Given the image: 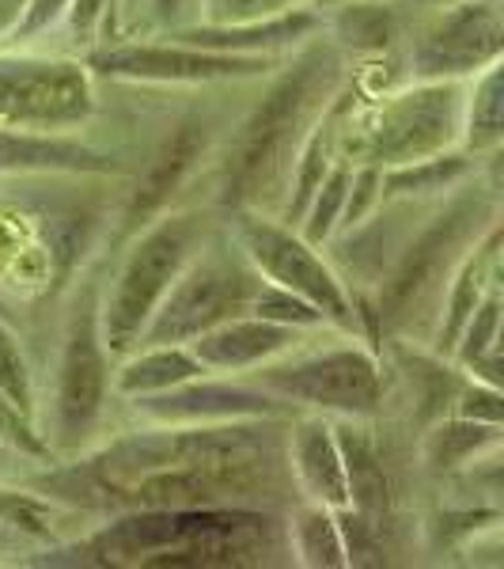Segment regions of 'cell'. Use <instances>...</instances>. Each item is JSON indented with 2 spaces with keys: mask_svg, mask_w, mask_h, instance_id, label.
Masks as SVG:
<instances>
[{
  "mask_svg": "<svg viewBox=\"0 0 504 569\" xmlns=\"http://www.w3.org/2000/svg\"><path fill=\"white\" fill-rule=\"evenodd\" d=\"M95 479L137 509H224L285 490V456L270 429L243 421L160 426L133 433L95 460Z\"/></svg>",
  "mask_w": 504,
  "mask_h": 569,
  "instance_id": "1",
  "label": "cell"
},
{
  "mask_svg": "<svg viewBox=\"0 0 504 569\" xmlns=\"http://www.w3.org/2000/svg\"><path fill=\"white\" fill-rule=\"evenodd\" d=\"M345 88L342 50L311 34L289 69L273 77L259 103L228 133L216 160V201L228 209H262L285 198L289 171L300 144Z\"/></svg>",
  "mask_w": 504,
  "mask_h": 569,
  "instance_id": "2",
  "label": "cell"
},
{
  "mask_svg": "<svg viewBox=\"0 0 504 569\" xmlns=\"http://www.w3.org/2000/svg\"><path fill=\"white\" fill-rule=\"evenodd\" d=\"M466 80H410L350 103L337 130V160L350 168H402L452 152L463 141Z\"/></svg>",
  "mask_w": 504,
  "mask_h": 569,
  "instance_id": "3",
  "label": "cell"
},
{
  "mask_svg": "<svg viewBox=\"0 0 504 569\" xmlns=\"http://www.w3.org/2000/svg\"><path fill=\"white\" fill-rule=\"evenodd\" d=\"M493 224H497L493 190L455 187L447 206L406 236L395 262L375 284V308L369 311L372 327L406 335L421 308H440L452 270Z\"/></svg>",
  "mask_w": 504,
  "mask_h": 569,
  "instance_id": "4",
  "label": "cell"
},
{
  "mask_svg": "<svg viewBox=\"0 0 504 569\" xmlns=\"http://www.w3.org/2000/svg\"><path fill=\"white\" fill-rule=\"evenodd\" d=\"M213 228L216 224L205 209H175L137 228L130 251L110 278L107 297L99 300V327H103L110 357L137 350V338L149 327L152 311L160 308L163 292L171 289L182 266L194 259Z\"/></svg>",
  "mask_w": 504,
  "mask_h": 569,
  "instance_id": "5",
  "label": "cell"
},
{
  "mask_svg": "<svg viewBox=\"0 0 504 569\" xmlns=\"http://www.w3.org/2000/svg\"><path fill=\"white\" fill-rule=\"evenodd\" d=\"M262 284V273L240 251L232 232H209L198 254L179 270L149 327L137 338L141 346H190L198 335L213 330L235 316H251V300Z\"/></svg>",
  "mask_w": 504,
  "mask_h": 569,
  "instance_id": "6",
  "label": "cell"
},
{
  "mask_svg": "<svg viewBox=\"0 0 504 569\" xmlns=\"http://www.w3.org/2000/svg\"><path fill=\"white\" fill-rule=\"evenodd\" d=\"M228 232H232L240 251L251 259L254 270L262 273V281L281 284V289L304 297L308 305L323 311L326 323L342 330H361V305H356L350 284L342 281V273L296 228H289L285 220L265 217L262 209H235V220Z\"/></svg>",
  "mask_w": 504,
  "mask_h": 569,
  "instance_id": "7",
  "label": "cell"
},
{
  "mask_svg": "<svg viewBox=\"0 0 504 569\" xmlns=\"http://www.w3.org/2000/svg\"><path fill=\"white\" fill-rule=\"evenodd\" d=\"M91 114L95 84L84 61L0 50V130L72 133Z\"/></svg>",
  "mask_w": 504,
  "mask_h": 569,
  "instance_id": "8",
  "label": "cell"
},
{
  "mask_svg": "<svg viewBox=\"0 0 504 569\" xmlns=\"http://www.w3.org/2000/svg\"><path fill=\"white\" fill-rule=\"evenodd\" d=\"M259 388L278 399H292L319 415L369 418L383 402V369L364 346H326V350L296 353L285 365L265 361L254 369Z\"/></svg>",
  "mask_w": 504,
  "mask_h": 569,
  "instance_id": "9",
  "label": "cell"
},
{
  "mask_svg": "<svg viewBox=\"0 0 504 569\" xmlns=\"http://www.w3.org/2000/svg\"><path fill=\"white\" fill-rule=\"evenodd\" d=\"M402 53V84L410 80H471L501 61L504 23L497 0H463L444 12L414 16Z\"/></svg>",
  "mask_w": 504,
  "mask_h": 569,
  "instance_id": "10",
  "label": "cell"
},
{
  "mask_svg": "<svg viewBox=\"0 0 504 569\" xmlns=\"http://www.w3.org/2000/svg\"><path fill=\"white\" fill-rule=\"evenodd\" d=\"M110 372H114V357L103 342V327H99V300L88 292L80 308L72 311L65 346L58 357V380H53V437L58 445H84L95 433L99 418L107 410Z\"/></svg>",
  "mask_w": 504,
  "mask_h": 569,
  "instance_id": "11",
  "label": "cell"
},
{
  "mask_svg": "<svg viewBox=\"0 0 504 569\" xmlns=\"http://www.w3.org/2000/svg\"><path fill=\"white\" fill-rule=\"evenodd\" d=\"M88 69H99L114 80L137 84H220V80H251L270 69V58L251 53H220L205 46L179 42L171 34L152 42H122L88 58Z\"/></svg>",
  "mask_w": 504,
  "mask_h": 569,
  "instance_id": "12",
  "label": "cell"
},
{
  "mask_svg": "<svg viewBox=\"0 0 504 569\" xmlns=\"http://www.w3.org/2000/svg\"><path fill=\"white\" fill-rule=\"evenodd\" d=\"M213 126L205 118H182L175 130L168 133V141L152 152L149 168L137 176L130 198H125V209H122V228L125 232H137L144 228L152 217H160L163 209L171 206L182 187L194 179V171L201 168L205 160H213Z\"/></svg>",
  "mask_w": 504,
  "mask_h": 569,
  "instance_id": "13",
  "label": "cell"
},
{
  "mask_svg": "<svg viewBox=\"0 0 504 569\" xmlns=\"http://www.w3.org/2000/svg\"><path fill=\"white\" fill-rule=\"evenodd\" d=\"M278 395L251 383H216L209 376L175 383L168 391L137 395V410H144L160 426H209V421H243V418H273Z\"/></svg>",
  "mask_w": 504,
  "mask_h": 569,
  "instance_id": "14",
  "label": "cell"
},
{
  "mask_svg": "<svg viewBox=\"0 0 504 569\" xmlns=\"http://www.w3.org/2000/svg\"><path fill=\"white\" fill-rule=\"evenodd\" d=\"M300 330L281 327L259 316H235L228 323H220L205 335H198L190 342V353L201 361V369L209 376L216 372H254L265 361H278L296 350Z\"/></svg>",
  "mask_w": 504,
  "mask_h": 569,
  "instance_id": "15",
  "label": "cell"
},
{
  "mask_svg": "<svg viewBox=\"0 0 504 569\" xmlns=\"http://www.w3.org/2000/svg\"><path fill=\"white\" fill-rule=\"evenodd\" d=\"M285 463L292 482H300V490L315 505H326V509L350 505L334 421H326V415L304 418L292 426V433L285 437Z\"/></svg>",
  "mask_w": 504,
  "mask_h": 569,
  "instance_id": "16",
  "label": "cell"
},
{
  "mask_svg": "<svg viewBox=\"0 0 504 569\" xmlns=\"http://www.w3.org/2000/svg\"><path fill=\"white\" fill-rule=\"evenodd\" d=\"M99 176L118 171V163L107 152H95L80 141H69V133H20L0 130V176Z\"/></svg>",
  "mask_w": 504,
  "mask_h": 569,
  "instance_id": "17",
  "label": "cell"
},
{
  "mask_svg": "<svg viewBox=\"0 0 504 569\" xmlns=\"http://www.w3.org/2000/svg\"><path fill=\"white\" fill-rule=\"evenodd\" d=\"M364 418H342L334 421V437H337V452H342L345 467V490H350V509H356L361 517H369L372 525L387 512L391 501V486L387 471H383V456L375 448V440L369 429L361 426Z\"/></svg>",
  "mask_w": 504,
  "mask_h": 569,
  "instance_id": "18",
  "label": "cell"
},
{
  "mask_svg": "<svg viewBox=\"0 0 504 569\" xmlns=\"http://www.w3.org/2000/svg\"><path fill=\"white\" fill-rule=\"evenodd\" d=\"M198 376H209L201 369V361L190 353V346H141V350H130L125 361L110 372V391L125 395V399H137V395H155L168 391L175 383L198 380Z\"/></svg>",
  "mask_w": 504,
  "mask_h": 569,
  "instance_id": "19",
  "label": "cell"
},
{
  "mask_svg": "<svg viewBox=\"0 0 504 569\" xmlns=\"http://www.w3.org/2000/svg\"><path fill=\"white\" fill-rule=\"evenodd\" d=\"M504 141V99H501V61L485 66L466 80L463 91V152L474 160L497 156Z\"/></svg>",
  "mask_w": 504,
  "mask_h": 569,
  "instance_id": "20",
  "label": "cell"
},
{
  "mask_svg": "<svg viewBox=\"0 0 504 569\" xmlns=\"http://www.w3.org/2000/svg\"><path fill=\"white\" fill-rule=\"evenodd\" d=\"M497 440H501V426L452 415V418H440L425 433V440H421V460L433 467V471H455V467L478 460L485 448H497Z\"/></svg>",
  "mask_w": 504,
  "mask_h": 569,
  "instance_id": "21",
  "label": "cell"
},
{
  "mask_svg": "<svg viewBox=\"0 0 504 569\" xmlns=\"http://www.w3.org/2000/svg\"><path fill=\"white\" fill-rule=\"evenodd\" d=\"M292 555H300L304 566H350L345 562V543L337 531L334 509L326 505H304L292 517Z\"/></svg>",
  "mask_w": 504,
  "mask_h": 569,
  "instance_id": "22",
  "label": "cell"
},
{
  "mask_svg": "<svg viewBox=\"0 0 504 569\" xmlns=\"http://www.w3.org/2000/svg\"><path fill=\"white\" fill-rule=\"evenodd\" d=\"M190 8H194L190 23L243 27V23H262V20L300 12V8H308V0H190Z\"/></svg>",
  "mask_w": 504,
  "mask_h": 569,
  "instance_id": "23",
  "label": "cell"
},
{
  "mask_svg": "<svg viewBox=\"0 0 504 569\" xmlns=\"http://www.w3.org/2000/svg\"><path fill=\"white\" fill-rule=\"evenodd\" d=\"M251 316L270 319V323H281V327H296V330L326 323L323 311H319L315 305H308L304 297H296V292L281 289V284H270V281H262L259 292H254Z\"/></svg>",
  "mask_w": 504,
  "mask_h": 569,
  "instance_id": "24",
  "label": "cell"
},
{
  "mask_svg": "<svg viewBox=\"0 0 504 569\" xmlns=\"http://www.w3.org/2000/svg\"><path fill=\"white\" fill-rule=\"evenodd\" d=\"M0 391L23 410L27 418H34V376L27 365V353L16 338V330L0 319Z\"/></svg>",
  "mask_w": 504,
  "mask_h": 569,
  "instance_id": "25",
  "label": "cell"
},
{
  "mask_svg": "<svg viewBox=\"0 0 504 569\" xmlns=\"http://www.w3.org/2000/svg\"><path fill=\"white\" fill-rule=\"evenodd\" d=\"M0 445L16 448V452H23V456H39V460L50 456V445L39 437L34 418H27L4 391H0Z\"/></svg>",
  "mask_w": 504,
  "mask_h": 569,
  "instance_id": "26",
  "label": "cell"
},
{
  "mask_svg": "<svg viewBox=\"0 0 504 569\" xmlns=\"http://www.w3.org/2000/svg\"><path fill=\"white\" fill-rule=\"evenodd\" d=\"M69 4H72V0H31V4H27V12L20 16V23H16L12 34H8V42L27 46V42L39 39V34L53 31V27L65 20Z\"/></svg>",
  "mask_w": 504,
  "mask_h": 569,
  "instance_id": "27",
  "label": "cell"
},
{
  "mask_svg": "<svg viewBox=\"0 0 504 569\" xmlns=\"http://www.w3.org/2000/svg\"><path fill=\"white\" fill-rule=\"evenodd\" d=\"M114 4L118 0H72L61 23L69 27V34L77 42H91L95 34L107 31L110 16H114Z\"/></svg>",
  "mask_w": 504,
  "mask_h": 569,
  "instance_id": "28",
  "label": "cell"
},
{
  "mask_svg": "<svg viewBox=\"0 0 504 569\" xmlns=\"http://www.w3.org/2000/svg\"><path fill=\"white\" fill-rule=\"evenodd\" d=\"M387 4H395L406 16H429V12H444L452 4H463V0H387Z\"/></svg>",
  "mask_w": 504,
  "mask_h": 569,
  "instance_id": "29",
  "label": "cell"
},
{
  "mask_svg": "<svg viewBox=\"0 0 504 569\" xmlns=\"http://www.w3.org/2000/svg\"><path fill=\"white\" fill-rule=\"evenodd\" d=\"M27 4H31V0H0V42L12 34V27L20 23V16L27 12Z\"/></svg>",
  "mask_w": 504,
  "mask_h": 569,
  "instance_id": "30",
  "label": "cell"
},
{
  "mask_svg": "<svg viewBox=\"0 0 504 569\" xmlns=\"http://www.w3.org/2000/svg\"><path fill=\"white\" fill-rule=\"evenodd\" d=\"M187 4L190 0H144V8H152V16L155 20H171V16H182L187 12Z\"/></svg>",
  "mask_w": 504,
  "mask_h": 569,
  "instance_id": "31",
  "label": "cell"
},
{
  "mask_svg": "<svg viewBox=\"0 0 504 569\" xmlns=\"http://www.w3.org/2000/svg\"><path fill=\"white\" fill-rule=\"evenodd\" d=\"M118 8H122V16H125V27L141 20V12H144V0H118Z\"/></svg>",
  "mask_w": 504,
  "mask_h": 569,
  "instance_id": "32",
  "label": "cell"
},
{
  "mask_svg": "<svg viewBox=\"0 0 504 569\" xmlns=\"http://www.w3.org/2000/svg\"><path fill=\"white\" fill-rule=\"evenodd\" d=\"M337 4H345V0H308V8H315L319 16L330 12V8H337Z\"/></svg>",
  "mask_w": 504,
  "mask_h": 569,
  "instance_id": "33",
  "label": "cell"
}]
</instances>
